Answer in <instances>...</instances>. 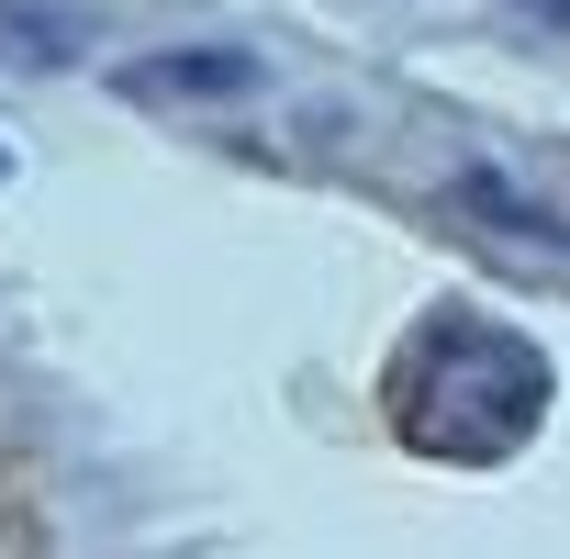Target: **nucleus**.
Masks as SVG:
<instances>
[{"instance_id": "nucleus-1", "label": "nucleus", "mask_w": 570, "mask_h": 559, "mask_svg": "<svg viewBox=\"0 0 570 559\" xmlns=\"http://www.w3.org/2000/svg\"><path fill=\"white\" fill-rule=\"evenodd\" d=\"M548 347H525L514 325L481 314H425L414 359H403V437L436 459H503L537 437L548 414Z\"/></svg>"}, {"instance_id": "nucleus-2", "label": "nucleus", "mask_w": 570, "mask_h": 559, "mask_svg": "<svg viewBox=\"0 0 570 559\" xmlns=\"http://www.w3.org/2000/svg\"><path fill=\"white\" fill-rule=\"evenodd\" d=\"M257 79H268V68L235 57V46H179V57H157V68H124L135 101H235V90H257Z\"/></svg>"}, {"instance_id": "nucleus-3", "label": "nucleus", "mask_w": 570, "mask_h": 559, "mask_svg": "<svg viewBox=\"0 0 570 559\" xmlns=\"http://www.w3.org/2000/svg\"><path fill=\"white\" fill-rule=\"evenodd\" d=\"M514 12H525V23H570V0H514Z\"/></svg>"}, {"instance_id": "nucleus-4", "label": "nucleus", "mask_w": 570, "mask_h": 559, "mask_svg": "<svg viewBox=\"0 0 570 559\" xmlns=\"http://www.w3.org/2000/svg\"><path fill=\"white\" fill-rule=\"evenodd\" d=\"M0 179H12V146H0Z\"/></svg>"}]
</instances>
